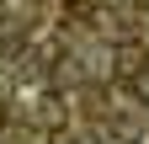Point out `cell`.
Returning a JSON list of instances; mask_svg holds the SVG:
<instances>
[{
  "mask_svg": "<svg viewBox=\"0 0 149 144\" xmlns=\"http://www.w3.org/2000/svg\"><path fill=\"white\" fill-rule=\"evenodd\" d=\"M107 59H112V75H123V80H139L144 69H149V48H144L139 38H123L117 48L107 53Z\"/></svg>",
  "mask_w": 149,
  "mask_h": 144,
  "instance_id": "obj_1",
  "label": "cell"
},
{
  "mask_svg": "<svg viewBox=\"0 0 149 144\" xmlns=\"http://www.w3.org/2000/svg\"><path fill=\"white\" fill-rule=\"evenodd\" d=\"M133 91H139V96H144V101H149V69H144V75H139V80H133Z\"/></svg>",
  "mask_w": 149,
  "mask_h": 144,
  "instance_id": "obj_2",
  "label": "cell"
}]
</instances>
